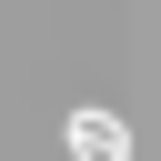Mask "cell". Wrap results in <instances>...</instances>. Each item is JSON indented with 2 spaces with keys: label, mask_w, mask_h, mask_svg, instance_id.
Returning <instances> with one entry per match:
<instances>
[{
  "label": "cell",
  "mask_w": 161,
  "mask_h": 161,
  "mask_svg": "<svg viewBox=\"0 0 161 161\" xmlns=\"http://www.w3.org/2000/svg\"><path fill=\"white\" fill-rule=\"evenodd\" d=\"M70 151H80V161H131V131L101 121V111H70Z\"/></svg>",
  "instance_id": "cell-1"
}]
</instances>
